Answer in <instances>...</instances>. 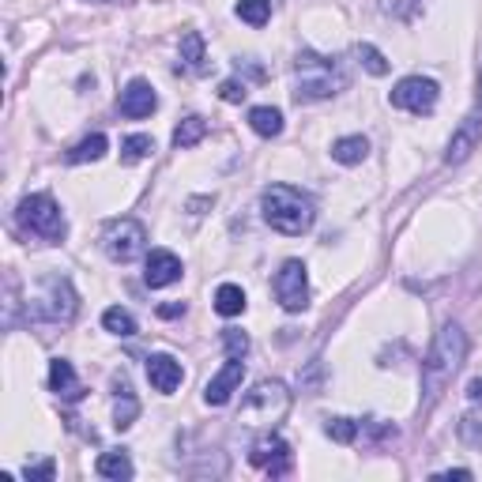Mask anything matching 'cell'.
I'll list each match as a JSON object with an SVG mask.
<instances>
[{
	"label": "cell",
	"mask_w": 482,
	"mask_h": 482,
	"mask_svg": "<svg viewBox=\"0 0 482 482\" xmlns=\"http://www.w3.org/2000/svg\"><path fill=\"white\" fill-rule=\"evenodd\" d=\"M478 140H482V113H471V118H464L460 128L452 132L449 151H445V163L449 166H460L464 158H471V151L478 147Z\"/></svg>",
	"instance_id": "cell-13"
},
{
	"label": "cell",
	"mask_w": 482,
	"mask_h": 482,
	"mask_svg": "<svg viewBox=\"0 0 482 482\" xmlns=\"http://www.w3.org/2000/svg\"><path fill=\"white\" fill-rule=\"evenodd\" d=\"M438 99H441V87L430 76H407L392 87V106L407 113H433Z\"/></svg>",
	"instance_id": "cell-9"
},
{
	"label": "cell",
	"mask_w": 482,
	"mask_h": 482,
	"mask_svg": "<svg viewBox=\"0 0 482 482\" xmlns=\"http://www.w3.org/2000/svg\"><path fill=\"white\" fill-rule=\"evenodd\" d=\"M15 219H19V226H23L27 234H34V238H42V241H50V245H61L64 234H68L64 212H61V203H57L50 193L23 196Z\"/></svg>",
	"instance_id": "cell-5"
},
{
	"label": "cell",
	"mask_w": 482,
	"mask_h": 482,
	"mask_svg": "<svg viewBox=\"0 0 482 482\" xmlns=\"http://www.w3.org/2000/svg\"><path fill=\"white\" fill-rule=\"evenodd\" d=\"M358 430H362V426H358L354 419H328V422H325V433H328L332 441H339V445H354V441H358Z\"/></svg>",
	"instance_id": "cell-30"
},
{
	"label": "cell",
	"mask_w": 482,
	"mask_h": 482,
	"mask_svg": "<svg viewBox=\"0 0 482 482\" xmlns=\"http://www.w3.org/2000/svg\"><path fill=\"white\" fill-rule=\"evenodd\" d=\"M438 478H471V471L468 468H456V471H441Z\"/></svg>",
	"instance_id": "cell-36"
},
{
	"label": "cell",
	"mask_w": 482,
	"mask_h": 482,
	"mask_svg": "<svg viewBox=\"0 0 482 482\" xmlns=\"http://www.w3.org/2000/svg\"><path fill=\"white\" fill-rule=\"evenodd\" d=\"M260 212L271 231H279L287 238H302L313 231L317 222V203L294 185H268L260 193Z\"/></svg>",
	"instance_id": "cell-2"
},
{
	"label": "cell",
	"mask_w": 482,
	"mask_h": 482,
	"mask_svg": "<svg viewBox=\"0 0 482 482\" xmlns=\"http://www.w3.org/2000/svg\"><path fill=\"white\" fill-rule=\"evenodd\" d=\"M347 87V76H343L339 61L320 57L313 50H302L294 57V102H320L332 99Z\"/></svg>",
	"instance_id": "cell-3"
},
{
	"label": "cell",
	"mask_w": 482,
	"mask_h": 482,
	"mask_svg": "<svg viewBox=\"0 0 482 482\" xmlns=\"http://www.w3.org/2000/svg\"><path fill=\"white\" fill-rule=\"evenodd\" d=\"M147 381H151L155 392L170 396L181 388V381H185V370H181V362L174 354H151L147 358Z\"/></svg>",
	"instance_id": "cell-14"
},
{
	"label": "cell",
	"mask_w": 482,
	"mask_h": 482,
	"mask_svg": "<svg viewBox=\"0 0 482 482\" xmlns=\"http://www.w3.org/2000/svg\"><path fill=\"white\" fill-rule=\"evenodd\" d=\"M464 358H468V332L456 325V320H449V325L438 332V339H433L430 354L422 358V407L426 411L441 400V392L452 384V377L460 373Z\"/></svg>",
	"instance_id": "cell-1"
},
{
	"label": "cell",
	"mask_w": 482,
	"mask_h": 482,
	"mask_svg": "<svg viewBox=\"0 0 482 482\" xmlns=\"http://www.w3.org/2000/svg\"><path fill=\"white\" fill-rule=\"evenodd\" d=\"M23 475H27V478H45V482H50L53 475H57V468H53V460H45V464H27V471H23Z\"/></svg>",
	"instance_id": "cell-33"
},
{
	"label": "cell",
	"mask_w": 482,
	"mask_h": 482,
	"mask_svg": "<svg viewBox=\"0 0 482 482\" xmlns=\"http://www.w3.org/2000/svg\"><path fill=\"white\" fill-rule=\"evenodd\" d=\"M478 113H482V83H478Z\"/></svg>",
	"instance_id": "cell-38"
},
{
	"label": "cell",
	"mask_w": 482,
	"mask_h": 482,
	"mask_svg": "<svg viewBox=\"0 0 482 482\" xmlns=\"http://www.w3.org/2000/svg\"><path fill=\"white\" fill-rule=\"evenodd\" d=\"M365 155H370V140L365 136H343V140L332 144V158L339 166H358Z\"/></svg>",
	"instance_id": "cell-20"
},
{
	"label": "cell",
	"mask_w": 482,
	"mask_h": 482,
	"mask_svg": "<svg viewBox=\"0 0 482 482\" xmlns=\"http://www.w3.org/2000/svg\"><path fill=\"white\" fill-rule=\"evenodd\" d=\"M275 298L287 313H302L309 306V271L302 260H287L275 271Z\"/></svg>",
	"instance_id": "cell-8"
},
{
	"label": "cell",
	"mask_w": 482,
	"mask_h": 482,
	"mask_svg": "<svg viewBox=\"0 0 482 482\" xmlns=\"http://www.w3.org/2000/svg\"><path fill=\"white\" fill-rule=\"evenodd\" d=\"M241 377H245V362L241 358H226V365L208 381V388H203V403H208V407H226L231 396L241 388Z\"/></svg>",
	"instance_id": "cell-11"
},
{
	"label": "cell",
	"mask_w": 482,
	"mask_h": 482,
	"mask_svg": "<svg viewBox=\"0 0 482 482\" xmlns=\"http://www.w3.org/2000/svg\"><path fill=\"white\" fill-rule=\"evenodd\" d=\"M181 313H185V302H170V306H158V317H181Z\"/></svg>",
	"instance_id": "cell-34"
},
{
	"label": "cell",
	"mask_w": 482,
	"mask_h": 482,
	"mask_svg": "<svg viewBox=\"0 0 482 482\" xmlns=\"http://www.w3.org/2000/svg\"><path fill=\"white\" fill-rule=\"evenodd\" d=\"M80 309V298L72 290V283L64 279V275H45L42 279V290L31 298L27 306V317L34 325H72V317Z\"/></svg>",
	"instance_id": "cell-4"
},
{
	"label": "cell",
	"mask_w": 482,
	"mask_h": 482,
	"mask_svg": "<svg viewBox=\"0 0 482 482\" xmlns=\"http://www.w3.org/2000/svg\"><path fill=\"white\" fill-rule=\"evenodd\" d=\"M95 471H99L102 478L125 482V478H132V460H128V452H102L99 464H95Z\"/></svg>",
	"instance_id": "cell-22"
},
{
	"label": "cell",
	"mask_w": 482,
	"mask_h": 482,
	"mask_svg": "<svg viewBox=\"0 0 482 482\" xmlns=\"http://www.w3.org/2000/svg\"><path fill=\"white\" fill-rule=\"evenodd\" d=\"M238 19L249 27H264L271 19V0H238Z\"/></svg>",
	"instance_id": "cell-28"
},
{
	"label": "cell",
	"mask_w": 482,
	"mask_h": 482,
	"mask_svg": "<svg viewBox=\"0 0 482 482\" xmlns=\"http://www.w3.org/2000/svg\"><path fill=\"white\" fill-rule=\"evenodd\" d=\"M113 388H118V403H113V426L128 430L136 419H140V400L132 396V384L125 377H113Z\"/></svg>",
	"instance_id": "cell-17"
},
{
	"label": "cell",
	"mask_w": 482,
	"mask_h": 482,
	"mask_svg": "<svg viewBox=\"0 0 482 482\" xmlns=\"http://www.w3.org/2000/svg\"><path fill=\"white\" fill-rule=\"evenodd\" d=\"M245 95H249L245 80H226V83L219 87V99H222V102H245Z\"/></svg>",
	"instance_id": "cell-32"
},
{
	"label": "cell",
	"mask_w": 482,
	"mask_h": 482,
	"mask_svg": "<svg viewBox=\"0 0 482 482\" xmlns=\"http://www.w3.org/2000/svg\"><path fill=\"white\" fill-rule=\"evenodd\" d=\"M249 128L257 136H264V140H271V136L283 132V113L275 106H252L249 109Z\"/></svg>",
	"instance_id": "cell-19"
},
{
	"label": "cell",
	"mask_w": 482,
	"mask_h": 482,
	"mask_svg": "<svg viewBox=\"0 0 482 482\" xmlns=\"http://www.w3.org/2000/svg\"><path fill=\"white\" fill-rule=\"evenodd\" d=\"M121 118H132V121H140V118H151V113L158 109V95H155V87L147 80H132L125 90H121Z\"/></svg>",
	"instance_id": "cell-12"
},
{
	"label": "cell",
	"mask_w": 482,
	"mask_h": 482,
	"mask_svg": "<svg viewBox=\"0 0 482 482\" xmlns=\"http://www.w3.org/2000/svg\"><path fill=\"white\" fill-rule=\"evenodd\" d=\"M222 347H226V358H245L249 354V336L241 328H222Z\"/></svg>",
	"instance_id": "cell-31"
},
{
	"label": "cell",
	"mask_w": 482,
	"mask_h": 482,
	"mask_svg": "<svg viewBox=\"0 0 482 482\" xmlns=\"http://www.w3.org/2000/svg\"><path fill=\"white\" fill-rule=\"evenodd\" d=\"M215 313L219 317H241L245 313V290L238 283H222L215 290Z\"/></svg>",
	"instance_id": "cell-21"
},
{
	"label": "cell",
	"mask_w": 482,
	"mask_h": 482,
	"mask_svg": "<svg viewBox=\"0 0 482 482\" xmlns=\"http://www.w3.org/2000/svg\"><path fill=\"white\" fill-rule=\"evenodd\" d=\"M290 445L279 438V433H271V430H264L257 441L249 445V464L252 468H260L264 475H271V478H279V475H287L290 471Z\"/></svg>",
	"instance_id": "cell-10"
},
{
	"label": "cell",
	"mask_w": 482,
	"mask_h": 482,
	"mask_svg": "<svg viewBox=\"0 0 482 482\" xmlns=\"http://www.w3.org/2000/svg\"><path fill=\"white\" fill-rule=\"evenodd\" d=\"M106 147H109V140L102 132H95V136H87V140H80L72 151H68V163H99V158L106 155Z\"/></svg>",
	"instance_id": "cell-24"
},
{
	"label": "cell",
	"mask_w": 482,
	"mask_h": 482,
	"mask_svg": "<svg viewBox=\"0 0 482 482\" xmlns=\"http://www.w3.org/2000/svg\"><path fill=\"white\" fill-rule=\"evenodd\" d=\"M50 388L68 403L83 400V384L76 381V370H72V362H68V358H53L50 362Z\"/></svg>",
	"instance_id": "cell-16"
},
{
	"label": "cell",
	"mask_w": 482,
	"mask_h": 482,
	"mask_svg": "<svg viewBox=\"0 0 482 482\" xmlns=\"http://www.w3.org/2000/svg\"><path fill=\"white\" fill-rule=\"evenodd\" d=\"M102 328H106L109 336L128 339V336H136V317H132L128 309H121V306H109V309L102 313Z\"/></svg>",
	"instance_id": "cell-25"
},
{
	"label": "cell",
	"mask_w": 482,
	"mask_h": 482,
	"mask_svg": "<svg viewBox=\"0 0 482 482\" xmlns=\"http://www.w3.org/2000/svg\"><path fill=\"white\" fill-rule=\"evenodd\" d=\"M177 279H181V260L174 257L170 249H155L147 257V268H144V283L151 290H158V287H170Z\"/></svg>",
	"instance_id": "cell-15"
},
{
	"label": "cell",
	"mask_w": 482,
	"mask_h": 482,
	"mask_svg": "<svg viewBox=\"0 0 482 482\" xmlns=\"http://www.w3.org/2000/svg\"><path fill=\"white\" fill-rule=\"evenodd\" d=\"M468 396H471L475 403H482V377H475V381L468 384Z\"/></svg>",
	"instance_id": "cell-35"
},
{
	"label": "cell",
	"mask_w": 482,
	"mask_h": 482,
	"mask_svg": "<svg viewBox=\"0 0 482 482\" xmlns=\"http://www.w3.org/2000/svg\"><path fill=\"white\" fill-rule=\"evenodd\" d=\"M290 411V392L283 381H257L241 400V422L249 426H275Z\"/></svg>",
	"instance_id": "cell-6"
},
{
	"label": "cell",
	"mask_w": 482,
	"mask_h": 482,
	"mask_svg": "<svg viewBox=\"0 0 482 482\" xmlns=\"http://www.w3.org/2000/svg\"><path fill=\"white\" fill-rule=\"evenodd\" d=\"M155 151V140L144 132H136V136H125L121 140V163H144V158Z\"/></svg>",
	"instance_id": "cell-27"
},
{
	"label": "cell",
	"mask_w": 482,
	"mask_h": 482,
	"mask_svg": "<svg viewBox=\"0 0 482 482\" xmlns=\"http://www.w3.org/2000/svg\"><path fill=\"white\" fill-rule=\"evenodd\" d=\"M181 68H189L193 76H203L208 72V53H203V34L200 31H189L181 38Z\"/></svg>",
	"instance_id": "cell-18"
},
{
	"label": "cell",
	"mask_w": 482,
	"mask_h": 482,
	"mask_svg": "<svg viewBox=\"0 0 482 482\" xmlns=\"http://www.w3.org/2000/svg\"><path fill=\"white\" fill-rule=\"evenodd\" d=\"M90 5H118V0H90Z\"/></svg>",
	"instance_id": "cell-37"
},
{
	"label": "cell",
	"mask_w": 482,
	"mask_h": 482,
	"mask_svg": "<svg viewBox=\"0 0 482 482\" xmlns=\"http://www.w3.org/2000/svg\"><path fill=\"white\" fill-rule=\"evenodd\" d=\"M144 245H147L144 222H136V219H113V222H106V231H102V249H106L109 260L128 264V260L140 257Z\"/></svg>",
	"instance_id": "cell-7"
},
{
	"label": "cell",
	"mask_w": 482,
	"mask_h": 482,
	"mask_svg": "<svg viewBox=\"0 0 482 482\" xmlns=\"http://www.w3.org/2000/svg\"><path fill=\"white\" fill-rule=\"evenodd\" d=\"M354 53H358V64H362L370 76H388V68H392V64L384 61V53L377 50V45H370V42H358Z\"/></svg>",
	"instance_id": "cell-26"
},
{
	"label": "cell",
	"mask_w": 482,
	"mask_h": 482,
	"mask_svg": "<svg viewBox=\"0 0 482 482\" xmlns=\"http://www.w3.org/2000/svg\"><path fill=\"white\" fill-rule=\"evenodd\" d=\"M456 433H460V441H464V445L482 449V407H471L468 415L460 419V426H456Z\"/></svg>",
	"instance_id": "cell-29"
},
{
	"label": "cell",
	"mask_w": 482,
	"mask_h": 482,
	"mask_svg": "<svg viewBox=\"0 0 482 482\" xmlns=\"http://www.w3.org/2000/svg\"><path fill=\"white\" fill-rule=\"evenodd\" d=\"M203 136H208V121L196 118V113H193V118H185V121H181V125L174 128V147H177V151L196 147V144L203 140Z\"/></svg>",
	"instance_id": "cell-23"
}]
</instances>
